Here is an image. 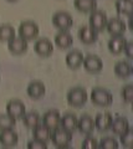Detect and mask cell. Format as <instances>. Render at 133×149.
Here are the masks:
<instances>
[{
	"label": "cell",
	"instance_id": "30bf717a",
	"mask_svg": "<svg viewBox=\"0 0 133 149\" xmlns=\"http://www.w3.org/2000/svg\"><path fill=\"white\" fill-rule=\"evenodd\" d=\"M8 49L14 55H21L26 52L27 50V41L20 36H14L13 39L8 41Z\"/></svg>",
	"mask_w": 133,
	"mask_h": 149
},
{
	"label": "cell",
	"instance_id": "74e56055",
	"mask_svg": "<svg viewBox=\"0 0 133 149\" xmlns=\"http://www.w3.org/2000/svg\"><path fill=\"white\" fill-rule=\"evenodd\" d=\"M0 78H1V77H0Z\"/></svg>",
	"mask_w": 133,
	"mask_h": 149
},
{
	"label": "cell",
	"instance_id": "ffe728a7",
	"mask_svg": "<svg viewBox=\"0 0 133 149\" xmlns=\"http://www.w3.org/2000/svg\"><path fill=\"white\" fill-rule=\"evenodd\" d=\"M130 122H128V119L126 117H117L112 119V124H111V129L113 134H117V136H121L125 132H127L128 129H130Z\"/></svg>",
	"mask_w": 133,
	"mask_h": 149
},
{
	"label": "cell",
	"instance_id": "d590c367",
	"mask_svg": "<svg viewBox=\"0 0 133 149\" xmlns=\"http://www.w3.org/2000/svg\"><path fill=\"white\" fill-rule=\"evenodd\" d=\"M130 17V21H128V25H130V29L133 30V20H132V16H128Z\"/></svg>",
	"mask_w": 133,
	"mask_h": 149
},
{
	"label": "cell",
	"instance_id": "484cf974",
	"mask_svg": "<svg viewBox=\"0 0 133 149\" xmlns=\"http://www.w3.org/2000/svg\"><path fill=\"white\" fill-rule=\"evenodd\" d=\"M116 10L121 15L132 16L133 14V1L132 0H117L116 1Z\"/></svg>",
	"mask_w": 133,
	"mask_h": 149
},
{
	"label": "cell",
	"instance_id": "9a60e30c",
	"mask_svg": "<svg viewBox=\"0 0 133 149\" xmlns=\"http://www.w3.org/2000/svg\"><path fill=\"white\" fill-rule=\"evenodd\" d=\"M77 129H79L82 134H86V136L91 134L95 129L93 118L88 114H82L80 119H77Z\"/></svg>",
	"mask_w": 133,
	"mask_h": 149
},
{
	"label": "cell",
	"instance_id": "4dcf8cb0",
	"mask_svg": "<svg viewBox=\"0 0 133 149\" xmlns=\"http://www.w3.org/2000/svg\"><path fill=\"white\" fill-rule=\"evenodd\" d=\"M120 141L123 144V147L126 148H132L133 147V129H128L127 132H125L123 134L120 136Z\"/></svg>",
	"mask_w": 133,
	"mask_h": 149
},
{
	"label": "cell",
	"instance_id": "ba28073f",
	"mask_svg": "<svg viewBox=\"0 0 133 149\" xmlns=\"http://www.w3.org/2000/svg\"><path fill=\"white\" fill-rule=\"evenodd\" d=\"M112 114L109 112H103V113H98L95 117L93 122H95V128L98 130V132H107L111 128L112 124Z\"/></svg>",
	"mask_w": 133,
	"mask_h": 149
},
{
	"label": "cell",
	"instance_id": "8d00e7d4",
	"mask_svg": "<svg viewBox=\"0 0 133 149\" xmlns=\"http://www.w3.org/2000/svg\"><path fill=\"white\" fill-rule=\"evenodd\" d=\"M8 1H10V3H15V1H17V0H8Z\"/></svg>",
	"mask_w": 133,
	"mask_h": 149
},
{
	"label": "cell",
	"instance_id": "d4e9b609",
	"mask_svg": "<svg viewBox=\"0 0 133 149\" xmlns=\"http://www.w3.org/2000/svg\"><path fill=\"white\" fill-rule=\"evenodd\" d=\"M114 73L120 78H128L132 74V66L127 61H118L114 65Z\"/></svg>",
	"mask_w": 133,
	"mask_h": 149
},
{
	"label": "cell",
	"instance_id": "e0dca14e",
	"mask_svg": "<svg viewBox=\"0 0 133 149\" xmlns=\"http://www.w3.org/2000/svg\"><path fill=\"white\" fill-rule=\"evenodd\" d=\"M79 37L81 42H84L85 45H91L96 42V40H97V31H95L88 25L82 26L79 31Z\"/></svg>",
	"mask_w": 133,
	"mask_h": 149
},
{
	"label": "cell",
	"instance_id": "836d02e7",
	"mask_svg": "<svg viewBox=\"0 0 133 149\" xmlns=\"http://www.w3.org/2000/svg\"><path fill=\"white\" fill-rule=\"evenodd\" d=\"M27 149H46L47 146L46 143L44 142H40L38 141V139H33V141H30L29 143H27Z\"/></svg>",
	"mask_w": 133,
	"mask_h": 149
},
{
	"label": "cell",
	"instance_id": "5bb4252c",
	"mask_svg": "<svg viewBox=\"0 0 133 149\" xmlns=\"http://www.w3.org/2000/svg\"><path fill=\"white\" fill-rule=\"evenodd\" d=\"M60 118H61V114L57 109H50L44 114L42 124H45L49 129L52 130L60 125Z\"/></svg>",
	"mask_w": 133,
	"mask_h": 149
},
{
	"label": "cell",
	"instance_id": "6da1fadb",
	"mask_svg": "<svg viewBox=\"0 0 133 149\" xmlns=\"http://www.w3.org/2000/svg\"><path fill=\"white\" fill-rule=\"evenodd\" d=\"M50 141L57 148H67L70 147V144L72 142V132H68V130L63 129L62 127L58 125V127L51 130Z\"/></svg>",
	"mask_w": 133,
	"mask_h": 149
},
{
	"label": "cell",
	"instance_id": "9c48e42d",
	"mask_svg": "<svg viewBox=\"0 0 133 149\" xmlns=\"http://www.w3.org/2000/svg\"><path fill=\"white\" fill-rule=\"evenodd\" d=\"M26 108H25V104L22 103L20 100H10L6 104V113L9 116H11L15 119L17 118H21L22 116L25 114Z\"/></svg>",
	"mask_w": 133,
	"mask_h": 149
},
{
	"label": "cell",
	"instance_id": "44dd1931",
	"mask_svg": "<svg viewBox=\"0 0 133 149\" xmlns=\"http://www.w3.org/2000/svg\"><path fill=\"white\" fill-rule=\"evenodd\" d=\"M77 118L73 113H66L60 118V127L68 132H75L77 129Z\"/></svg>",
	"mask_w": 133,
	"mask_h": 149
},
{
	"label": "cell",
	"instance_id": "8992f818",
	"mask_svg": "<svg viewBox=\"0 0 133 149\" xmlns=\"http://www.w3.org/2000/svg\"><path fill=\"white\" fill-rule=\"evenodd\" d=\"M107 15L106 13L102 10H93L91 11L90 15V27H92L95 31H103L106 29V24H107Z\"/></svg>",
	"mask_w": 133,
	"mask_h": 149
},
{
	"label": "cell",
	"instance_id": "1f68e13d",
	"mask_svg": "<svg viewBox=\"0 0 133 149\" xmlns=\"http://www.w3.org/2000/svg\"><path fill=\"white\" fill-rule=\"evenodd\" d=\"M122 98L126 103H131L133 101V86L132 85H126L122 88Z\"/></svg>",
	"mask_w": 133,
	"mask_h": 149
},
{
	"label": "cell",
	"instance_id": "d6986e66",
	"mask_svg": "<svg viewBox=\"0 0 133 149\" xmlns=\"http://www.w3.org/2000/svg\"><path fill=\"white\" fill-rule=\"evenodd\" d=\"M66 65L67 67H70L72 70H77L80 66H82V61H84V54L80 52L77 50H73L70 51L67 55H66Z\"/></svg>",
	"mask_w": 133,
	"mask_h": 149
},
{
	"label": "cell",
	"instance_id": "4fadbf2b",
	"mask_svg": "<svg viewBox=\"0 0 133 149\" xmlns=\"http://www.w3.org/2000/svg\"><path fill=\"white\" fill-rule=\"evenodd\" d=\"M106 29H107L109 35H112V36H120V35L125 34V31H126V24L123 22V20H121V19L113 17V19H111V20H107Z\"/></svg>",
	"mask_w": 133,
	"mask_h": 149
},
{
	"label": "cell",
	"instance_id": "52a82bcc",
	"mask_svg": "<svg viewBox=\"0 0 133 149\" xmlns=\"http://www.w3.org/2000/svg\"><path fill=\"white\" fill-rule=\"evenodd\" d=\"M82 65H84V68L86 70L87 72L91 73H97L100 71H102L103 67V62L98 56L88 54L84 57V61H82Z\"/></svg>",
	"mask_w": 133,
	"mask_h": 149
},
{
	"label": "cell",
	"instance_id": "2e32d148",
	"mask_svg": "<svg viewBox=\"0 0 133 149\" xmlns=\"http://www.w3.org/2000/svg\"><path fill=\"white\" fill-rule=\"evenodd\" d=\"M127 44V40L123 37V35L120 36H112L111 40L108 41V50L113 55H120L123 52L125 46Z\"/></svg>",
	"mask_w": 133,
	"mask_h": 149
},
{
	"label": "cell",
	"instance_id": "ac0fdd59",
	"mask_svg": "<svg viewBox=\"0 0 133 149\" xmlns=\"http://www.w3.org/2000/svg\"><path fill=\"white\" fill-rule=\"evenodd\" d=\"M27 96L30 97V98H33V100H39L44 95H45V92H46V88H45V85L42 82H40V81H34V82H31L29 86H27Z\"/></svg>",
	"mask_w": 133,
	"mask_h": 149
},
{
	"label": "cell",
	"instance_id": "f1b7e54d",
	"mask_svg": "<svg viewBox=\"0 0 133 149\" xmlns=\"http://www.w3.org/2000/svg\"><path fill=\"white\" fill-rule=\"evenodd\" d=\"M16 124V119L6 114H0V130L3 129H10L13 127H15Z\"/></svg>",
	"mask_w": 133,
	"mask_h": 149
},
{
	"label": "cell",
	"instance_id": "5b68a950",
	"mask_svg": "<svg viewBox=\"0 0 133 149\" xmlns=\"http://www.w3.org/2000/svg\"><path fill=\"white\" fill-rule=\"evenodd\" d=\"M52 24L61 31H67L73 25V19L66 11H58L52 16Z\"/></svg>",
	"mask_w": 133,
	"mask_h": 149
},
{
	"label": "cell",
	"instance_id": "8fae6325",
	"mask_svg": "<svg viewBox=\"0 0 133 149\" xmlns=\"http://www.w3.org/2000/svg\"><path fill=\"white\" fill-rule=\"evenodd\" d=\"M17 142H19V136H17L16 132H14L13 128L3 129L0 132V144L3 147H6V148L15 147Z\"/></svg>",
	"mask_w": 133,
	"mask_h": 149
},
{
	"label": "cell",
	"instance_id": "cb8c5ba5",
	"mask_svg": "<svg viewBox=\"0 0 133 149\" xmlns=\"http://www.w3.org/2000/svg\"><path fill=\"white\" fill-rule=\"evenodd\" d=\"M73 5L80 13H91L96 10L97 1L96 0H73Z\"/></svg>",
	"mask_w": 133,
	"mask_h": 149
},
{
	"label": "cell",
	"instance_id": "7a4b0ae2",
	"mask_svg": "<svg viewBox=\"0 0 133 149\" xmlns=\"http://www.w3.org/2000/svg\"><path fill=\"white\" fill-rule=\"evenodd\" d=\"M91 101L92 103L98 107H108L112 104L113 96L106 88L102 87H95L91 92Z\"/></svg>",
	"mask_w": 133,
	"mask_h": 149
},
{
	"label": "cell",
	"instance_id": "f546056e",
	"mask_svg": "<svg viewBox=\"0 0 133 149\" xmlns=\"http://www.w3.org/2000/svg\"><path fill=\"white\" fill-rule=\"evenodd\" d=\"M98 148H101V149H117L118 142L112 137H104L100 141Z\"/></svg>",
	"mask_w": 133,
	"mask_h": 149
},
{
	"label": "cell",
	"instance_id": "3957f363",
	"mask_svg": "<svg viewBox=\"0 0 133 149\" xmlns=\"http://www.w3.org/2000/svg\"><path fill=\"white\" fill-rule=\"evenodd\" d=\"M87 92L82 87H75L67 93V103L71 107H81L87 102Z\"/></svg>",
	"mask_w": 133,
	"mask_h": 149
},
{
	"label": "cell",
	"instance_id": "83f0119b",
	"mask_svg": "<svg viewBox=\"0 0 133 149\" xmlns=\"http://www.w3.org/2000/svg\"><path fill=\"white\" fill-rule=\"evenodd\" d=\"M14 36H15V29L11 25L9 24L0 25V41L1 42H8Z\"/></svg>",
	"mask_w": 133,
	"mask_h": 149
},
{
	"label": "cell",
	"instance_id": "7c38bea8",
	"mask_svg": "<svg viewBox=\"0 0 133 149\" xmlns=\"http://www.w3.org/2000/svg\"><path fill=\"white\" fill-rule=\"evenodd\" d=\"M34 50L35 52L39 56H42V57H47L52 54L54 51V45L46 37H42V39H39L34 45Z\"/></svg>",
	"mask_w": 133,
	"mask_h": 149
},
{
	"label": "cell",
	"instance_id": "277c9868",
	"mask_svg": "<svg viewBox=\"0 0 133 149\" xmlns=\"http://www.w3.org/2000/svg\"><path fill=\"white\" fill-rule=\"evenodd\" d=\"M39 32H40L39 26L34 21H24L19 26V36L26 41L38 39Z\"/></svg>",
	"mask_w": 133,
	"mask_h": 149
},
{
	"label": "cell",
	"instance_id": "7402d4cb",
	"mask_svg": "<svg viewBox=\"0 0 133 149\" xmlns=\"http://www.w3.org/2000/svg\"><path fill=\"white\" fill-rule=\"evenodd\" d=\"M50 134H51V129H49L45 124H38L36 127L33 128V136L34 139H38L40 142L47 143L50 141Z\"/></svg>",
	"mask_w": 133,
	"mask_h": 149
},
{
	"label": "cell",
	"instance_id": "603a6c76",
	"mask_svg": "<svg viewBox=\"0 0 133 149\" xmlns=\"http://www.w3.org/2000/svg\"><path fill=\"white\" fill-rule=\"evenodd\" d=\"M72 42H73V39H72L71 34H68L67 31H60L55 36V45H56L58 49L66 50L72 45Z\"/></svg>",
	"mask_w": 133,
	"mask_h": 149
},
{
	"label": "cell",
	"instance_id": "d6a6232c",
	"mask_svg": "<svg viewBox=\"0 0 133 149\" xmlns=\"http://www.w3.org/2000/svg\"><path fill=\"white\" fill-rule=\"evenodd\" d=\"M82 148L84 149H97L98 148V142L96 141V138L91 137L88 134V136L84 139V142H82Z\"/></svg>",
	"mask_w": 133,
	"mask_h": 149
},
{
	"label": "cell",
	"instance_id": "e575fe53",
	"mask_svg": "<svg viewBox=\"0 0 133 149\" xmlns=\"http://www.w3.org/2000/svg\"><path fill=\"white\" fill-rule=\"evenodd\" d=\"M123 52H126L128 58H133V42H128V41H127Z\"/></svg>",
	"mask_w": 133,
	"mask_h": 149
},
{
	"label": "cell",
	"instance_id": "4316f807",
	"mask_svg": "<svg viewBox=\"0 0 133 149\" xmlns=\"http://www.w3.org/2000/svg\"><path fill=\"white\" fill-rule=\"evenodd\" d=\"M21 119H22V122H24V124L26 125V127L31 128V129L40 123V116H39L38 112H34V111L29 112V113L25 112V114L21 117Z\"/></svg>",
	"mask_w": 133,
	"mask_h": 149
}]
</instances>
